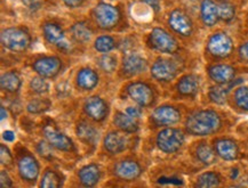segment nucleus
Masks as SVG:
<instances>
[{
	"label": "nucleus",
	"instance_id": "obj_40",
	"mask_svg": "<svg viewBox=\"0 0 248 188\" xmlns=\"http://www.w3.org/2000/svg\"><path fill=\"white\" fill-rule=\"evenodd\" d=\"M0 159H1V163L4 165H11L13 162L12 153L5 145H0Z\"/></svg>",
	"mask_w": 248,
	"mask_h": 188
},
{
	"label": "nucleus",
	"instance_id": "obj_8",
	"mask_svg": "<svg viewBox=\"0 0 248 188\" xmlns=\"http://www.w3.org/2000/svg\"><path fill=\"white\" fill-rule=\"evenodd\" d=\"M33 71L44 78H54L62 70V60L55 56H46L38 58L32 64Z\"/></svg>",
	"mask_w": 248,
	"mask_h": 188
},
{
	"label": "nucleus",
	"instance_id": "obj_4",
	"mask_svg": "<svg viewBox=\"0 0 248 188\" xmlns=\"http://www.w3.org/2000/svg\"><path fill=\"white\" fill-rule=\"evenodd\" d=\"M186 140L184 132L177 128H166L157 136V146L160 151L167 154L176 153L182 147Z\"/></svg>",
	"mask_w": 248,
	"mask_h": 188
},
{
	"label": "nucleus",
	"instance_id": "obj_3",
	"mask_svg": "<svg viewBox=\"0 0 248 188\" xmlns=\"http://www.w3.org/2000/svg\"><path fill=\"white\" fill-rule=\"evenodd\" d=\"M92 15L97 27L103 30H110L114 28L120 20L119 9L107 2H101L95 6Z\"/></svg>",
	"mask_w": 248,
	"mask_h": 188
},
{
	"label": "nucleus",
	"instance_id": "obj_12",
	"mask_svg": "<svg viewBox=\"0 0 248 188\" xmlns=\"http://www.w3.org/2000/svg\"><path fill=\"white\" fill-rule=\"evenodd\" d=\"M43 33L46 41L50 44L56 46L60 50L66 52L70 49V44L65 40L64 32L62 28L56 23H46L43 25Z\"/></svg>",
	"mask_w": 248,
	"mask_h": 188
},
{
	"label": "nucleus",
	"instance_id": "obj_2",
	"mask_svg": "<svg viewBox=\"0 0 248 188\" xmlns=\"http://www.w3.org/2000/svg\"><path fill=\"white\" fill-rule=\"evenodd\" d=\"M1 43L8 50L21 53L30 47L31 37L23 29L8 28L2 30Z\"/></svg>",
	"mask_w": 248,
	"mask_h": 188
},
{
	"label": "nucleus",
	"instance_id": "obj_45",
	"mask_svg": "<svg viewBox=\"0 0 248 188\" xmlns=\"http://www.w3.org/2000/svg\"><path fill=\"white\" fill-rule=\"evenodd\" d=\"M159 184H174V185H181L182 180L177 179V178H160L158 180Z\"/></svg>",
	"mask_w": 248,
	"mask_h": 188
},
{
	"label": "nucleus",
	"instance_id": "obj_9",
	"mask_svg": "<svg viewBox=\"0 0 248 188\" xmlns=\"http://www.w3.org/2000/svg\"><path fill=\"white\" fill-rule=\"evenodd\" d=\"M179 69L173 60L159 58L152 64L151 68V75L154 76L155 80L168 82L171 81L176 76Z\"/></svg>",
	"mask_w": 248,
	"mask_h": 188
},
{
	"label": "nucleus",
	"instance_id": "obj_50",
	"mask_svg": "<svg viewBox=\"0 0 248 188\" xmlns=\"http://www.w3.org/2000/svg\"><path fill=\"white\" fill-rule=\"evenodd\" d=\"M237 176H238V170L236 169V170H234V172H232V179H236L237 178Z\"/></svg>",
	"mask_w": 248,
	"mask_h": 188
},
{
	"label": "nucleus",
	"instance_id": "obj_29",
	"mask_svg": "<svg viewBox=\"0 0 248 188\" xmlns=\"http://www.w3.org/2000/svg\"><path fill=\"white\" fill-rule=\"evenodd\" d=\"M71 36L77 43H86L91 40L93 31L85 22H78L71 27Z\"/></svg>",
	"mask_w": 248,
	"mask_h": 188
},
{
	"label": "nucleus",
	"instance_id": "obj_38",
	"mask_svg": "<svg viewBox=\"0 0 248 188\" xmlns=\"http://www.w3.org/2000/svg\"><path fill=\"white\" fill-rule=\"evenodd\" d=\"M218 14H220V20L229 22L233 20L236 9L229 2H222V4L218 5Z\"/></svg>",
	"mask_w": 248,
	"mask_h": 188
},
{
	"label": "nucleus",
	"instance_id": "obj_34",
	"mask_svg": "<svg viewBox=\"0 0 248 188\" xmlns=\"http://www.w3.org/2000/svg\"><path fill=\"white\" fill-rule=\"evenodd\" d=\"M50 107L49 101L45 100V98H40V100H32L29 101L27 105V110L29 113L31 114H39L45 112Z\"/></svg>",
	"mask_w": 248,
	"mask_h": 188
},
{
	"label": "nucleus",
	"instance_id": "obj_15",
	"mask_svg": "<svg viewBox=\"0 0 248 188\" xmlns=\"http://www.w3.org/2000/svg\"><path fill=\"white\" fill-rule=\"evenodd\" d=\"M84 111L88 117L100 122V121H103L107 117L109 108H108L106 101L102 100L101 97L92 96L85 101Z\"/></svg>",
	"mask_w": 248,
	"mask_h": 188
},
{
	"label": "nucleus",
	"instance_id": "obj_33",
	"mask_svg": "<svg viewBox=\"0 0 248 188\" xmlns=\"http://www.w3.org/2000/svg\"><path fill=\"white\" fill-rule=\"evenodd\" d=\"M62 185L61 179H60V176L56 174L55 171L53 170H47L45 174H44L43 179H41L40 187L44 188H57Z\"/></svg>",
	"mask_w": 248,
	"mask_h": 188
},
{
	"label": "nucleus",
	"instance_id": "obj_47",
	"mask_svg": "<svg viewBox=\"0 0 248 188\" xmlns=\"http://www.w3.org/2000/svg\"><path fill=\"white\" fill-rule=\"evenodd\" d=\"M2 138H4L6 142H14L15 140V133L11 131V130H6L4 132V135H2Z\"/></svg>",
	"mask_w": 248,
	"mask_h": 188
},
{
	"label": "nucleus",
	"instance_id": "obj_14",
	"mask_svg": "<svg viewBox=\"0 0 248 188\" xmlns=\"http://www.w3.org/2000/svg\"><path fill=\"white\" fill-rule=\"evenodd\" d=\"M151 119L157 126H171L181 120V112L170 105H163L155 108Z\"/></svg>",
	"mask_w": 248,
	"mask_h": 188
},
{
	"label": "nucleus",
	"instance_id": "obj_41",
	"mask_svg": "<svg viewBox=\"0 0 248 188\" xmlns=\"http://www.w3.org/2000/svg\"><path fill=\"white\" fill-rule=\"evenodd\" d=\"M0 184H1V187H11L12 186V180L11 177L8 176V174L5 170L0 172Z\"/></svg>",
	"mask_w": 248,
	"mask_h": 188
},
{
	"label": "nucleus",
	"instance_id": "obj_1",
	"mask_svg": "<svg viewBox=\"0 0 248 188\" xmlns=\"http://www.w3.org/2000/svg\"><path fill=\"white\" fill-rule=\"evenodd\" d=\"M221 116L213 110L197 111L187 116L186 129L190 135L208 136L221 128Z\"/></svg>",
	"mask_w": 248,
	"mask_h": 188
},
{
	"label": "nucleus",
	"instance_id": "obj_18",
	"mask_svg": "<svg viewBox=\"0 0 248 188\" xmlns=\"http://www.w3.org/2000/svg\"><path fill=\"white\" fill-rule=\"evenodd\" d=\"M148 68L147 59L139 54H129L123 62V72L127 75H136L144 72Z\"/></svg>",
	"mask_w": 248,
	"mask_h": 188
},
{
	"label": "nucleus",
	"instance_id": "obj_5",
	"mask_svg": "<svg viewBox=\"0 0 248 188\" xmlns=\"http://www.w3.org/2000/svg\"><path fill=\"white\" fill-rule=\"evenodd\" d=\"M149 43L152 48L160 53L174 54L179 49V43L175 40V38L160 28H155L151 31Z\"/></svg>",
	"mask_w": 248,
	"mask_h": 188
},
{
	"label": "nucleus",
	"instance_id": "obj_36",
	"mask_svg": "<svg viewBox=\"0 0 248 188\" xmlns=\"http://www.w3.org/2000/svg\"><path fill=\"white\" fill-rule=\"evenodd\" d=\"M98 66H100L101 70H103L104 72H113L117 68V57L107 54V55L102 56L101 58L98 59Z\"/></svg>",
	"mask_w": 248,
	"mask_h": 188
},
{
	"label": "nucleus",
	"instance_id": "obj_30",
	"mask_svg": "<svg viewBox=\"0 0 248 188\" xmlns=\"http://www.w3.org/2000/svg\"><path fill=\"white\" fill-rule=\"evenodd\" d=\"M215 153L216 152H214V149H213L208 144H206V143L200 144L198 147H197V151H196L197 158H198V160L200 162H202L203 164L214 163L216 160Z\"/></svg>",
	"mask_w": 248,
	"mask_h": 188
},
{
	"label": "nucleus",
	"instance_id": "obj_48",
	"mask_svg": "<svg viewBox=\"0 0 248 188\" xmlns=\"http://www.w3.org/2000/svg\"><path fill=\"white\" fill-rule=\"evenodd\" d=\"M149 5L152 6V8L155 9V12L159 11V0H145Z\"/></svg>",
	"mask_w": 248,
	"mask_h": 188
},
{
	"label": "nucleus",
	"instance_id": "obj_24",
	"mask_svg": "<svg viewBox=\"0 0 248 188\" xmlns=\"http://www.w3.org/2000/svg\"><path fill=\"white\" fill-rule=\"evenodd\" d=\"M79 180L86 187H93L97 185L101 177L100 168L96 164H88L85 165L79 170Z\"/></svg>",
	"mask_w": 248,
	"mask_h": 188
},
{
	"label": "nucleus",
	"instance_id": "obj_49",
	"mask_svg": "<svg viewBox=\"0 0 248 188\" xmlns=\"http://www.w3.org/2000/svg\"><path fill=\"white\" fill-rule=\"evenodd\" d=\"M0 112H1V120L7 119V111H6L4 106H1V108H0Z\"/></svg>",
	"mask_w": 248,
	"mask_h": 188
},
{
	"label": "nucleus",
	"instance_id": "obj_42",
	"mask_svg": "<svg viewBox=\"0 0 248 188\" xmlns=\"http://www.w3.org/2000/svg\"><path fill=\"white\" fill-rule=\"evenodd\" d=\"M22 2L31 11H36L40 7V0H22Z\"/></svg>",
	"mask_w": 248,
	"mask_h": 188
},
{
	"label": "nucleus",
	"instance_id": "obj_25",
	"mask_svg": "<svg viewBox=\"0 0 248 188\" xmlns=\"http://www.w3.org/2000/svg\"><path fill=\"white\" fill-rule=\"evenodd\" d=\"M241 81L243 80L239 79V81L232 80L231 82L227 84V86L218 85V86H215V87H212L211 90H209V92H208V96H209V98H211V101H214L215 104L223 105V104H225V101H227L228 94H229V91L231 90V88H233L234 86L240 84Z\"/></svg>",
	"mask_w": 248,
	"mask_h": 188
},
{
	"label": "nucleus",
	"instance_id": "obj_23",
	"mask_svg": "<svg viewBox=\"0 0 248 188\" xmlns=\"http://www.w3.org/2000/svg\"><path fill=\"white\" fill-rule=\"evenodd\" d=\"M200 87V81L198 76L193 74H187L184 75L183 78H181V80L177 82V91L180 92L183 96H195L197 92L199 91Z\"/></svg>",
	"mask_w": 248,
	"mask_h": 188
},
{
	"label": "nucleus",
	"instance_id": "obj_13",
	"mask_svg": "<svg viewBox=\"0 0 248 188\" xmlns=\"http://www.w3.org/2000/svg\"><path fill=\"white\" fill-rule=\"evenodd\" d=\"M44 135L47 142L53 146L54 148L60 149V151L70 152L75 148L74 143L64 133L54 128L52 126H46L44 128Z\"/></svg>",
	"mask_w": 248,
	"mask_h": 188
},
{
	"label": "nucleus",
	"instance_id": "obj_44",
	"mask_svg": "<svg viewBox=\"0 0 248 188\" xmlns=\"http://www.w3.org/2000/svg\"><path fill=\"white\" fill-rule=\"evenodd\" d=\"M126 113L129 114L130 116L135 117V119H139V117L141 116V114H142V110H141V108H140V107H133V106H130V107H127Z\"/></svg>",
	"mask_w": 248,
	"mask_h": 188
},
{
	"label": "nucleus",
	"instance_id": "obj_11",
	"mask_svg": "<svg viewBox=\"0 0 248 188\" xmlns=\"http://www.w3.org/2000/svg\"><path fill=\"white\" fill-rule=\"evenodd\" d=\"M18 174L21 178L29 183L36 181L39 176V163L31 154H23L17 162Z\"/></svg>",
	"mask_w": 248,
	"mask_h": 188
},
{
	"label": "nucleus",
	"instance_id": "obj_32",
	"mask_svg": "<svg viewBox=\"0 0 248 188\" xmlns=\"http://www.w3.org/2000/svg\"><path fill=\"white\" fill-rule=\"evenodd\" d=\"M116 47V41L112 37L110 36H101L98 37L94 43V48L97 50L98 53L107 54L112 50Z\"/></svg>",
	"mask_w": 248,
	"mask_h": 188
},
{
	"label": "nucleus",
	"instance_id": "obj_39",
	"mask_svg": "<svg viewBox=\"0 0 248 188\" xmlns=\"http://www.w3.org/2000/svg\"><path fill=\"white\" fill-rule=\"evenodd\" d=\"M52 147L53 146L49 144L48 142H40L39 144L37 146V149H38V153L41 156H44V158L46 159H49L53 156V151H52Z\"/></svg>",
	"mask_w": 248,
	"mask_h": 188
},
{
	"label": "nucleus",
	"instance_id": "obj_46",
	"mask_svg": "<svg viewBox=\"0 0 248 188\" xmlns=\"http://www.w3.org/2000/svg\"><path fill=\"white\" fill-rule=\"evenodd\" d=\"M62 1L70 8H77L82 5L84 0H62Z\"/></svg>",
	"mask_w": 248,
	"mask_h": 188
},
{
	"label": "nucleus",
	"instance_id": "obj_26",
	"mask_svg": "<svg viewBox=\"0 0 248 188\" xmlns=\"http://www.w3.org/2000/svg\"><path fill=\"white\" fill-rule=\"evenodd\" d=\"M113 122L120 130L127 133H134L139 130L138 119L130 116L129 114L118 112L114 116Z\"/></svg>",
	"mask_w": 248,
	"mask_h": 188
},
{
	"label": "nucleus",
	"instance_id": "obj_28",
	"mask_svg": "<svg viewBox=\"0 0 248 188\" xmlns=\"http://www.w3.org/2000/svg\"><path fill=\"white\" fill-rule=\"evenodd\" d=\"M0 86H1V89L4 91L14 94V92L18 91V89L21 88L20 75H18V73L15 71H9L4 73V74L1 75V79H0Z\"/></svg>",
	"mask_w": 248,
	"mask_h": 188
},
{
	"label": "nucleus",
	"instance_id": "obj_19",
	"mask_svg": "<svg viewBox=\"0 0 248 188\" xmlns=\"http://www.w3.org/2000/svg\"><path fill=\"white\" fill-rule=\"evenodd\" d=\"M215 152L216 154L225 161L236 160L239 155V148L238 145L231 139H218L215 142Z\"/></svg>",
	"mask_w": 248,
	"mask_h": 188
},
{
	"label": "nucleus",
	"instance_id": "obj_21",
	"mask_svg": "<svg viewBox=\"0 0 248 188\" xmlns=\"http://www.w3.org/2000/svg\"><path fill=\"white\" fill-rule=\"evenodd\" d=\"M126 146L127 139L125 138V136L120 135L116 131L109 132L104 138V148L110 154H119V153L125 151Z\"/></svg>",
	"mask_w": 248,
	"mask_h": 188
},
{
	"label": "nucleus",
	"instance_id": "obj_22",
	"mask_svg": "<svg viewBox=\"0 0 248 188\" xmlns=\"http://www.w3.org/2000/svg\"><path fill=\"white\" fill-rule=\"evenodd\" d=\"M98 80H100V78H98V74L94 70L85 68L78 72L76 82H77L78 87L82 90H92V89L96 87Z\"/></svg>",
	"mask_w": 248,
	"mask_h": 188
},
{
	"label": "nucleus",
	"instance_id": "obj_10",
	"mask_svg": "<svg viewBox=\"0 0 248 188\" xmlns=\"http://www.w3.org/2000/svg\"><path fill=\"white\" fill-rule=\"evenodd\" d=\"M168 24H170V29L175 33L180 34L182 37L191 36L193 30L191 18L180 9H176V11L170 13V18H168Z\"/></svg>",
	"mask_w": 248,
	"mask_h": 188
},
{
	"label": "nucleus",
	"instance_id": "obj_6",
	"mask_svg": "<svg viewBox=\"0 0 248 188\" xmlns=\"http://www.w3.org/2000/svg\"><path fill=\"white\" fill-rule=\"evenodd\" d=\"M207 50L212 56L216 58H227L233 50V43L227 33H214L208 39Z\"/></svg>",
	"mask_w": 248,
	"mask_h": 188
},
{
	"label": "nucleus",
	"instance_id": "obj_35",
	"mask_svg": "<svg viewBox=\"0 0 248 188\" xmlns=\"http://www.w3.org/2000/svg\"><path fill=\"white\" fill-rule=\"evenodd\" d=\"M234 101L237 106L248 112V87H239L234 92Z\"/></svg>",
	"mask_w": 248,
	"mask_h": 188
},
{
	"label": "nucleus",
	"instance_id": "obj_20",
	"mask_svg": "<svg viewBox=\"0 0 248 188\" xmlns=\"http://www.w3.org/2000/svg\"><path fill=\"white\" fill-rule=\"evenodd\" d=\"M200 15H202V20L206 27H213L220 20L218 5H216L213 0H202Z\"/></svg>",
	"mask_w": 248,
	"mask_h": 188
},
{
	"label": "nucleus",
	"instance_id": "obj_17",
	"mask_svg": "<svg viewBox=\"0 0 248 188\" xmlns=\"http://www.w3.org/2000/svg\"><path fill=\"white\" fill-rule=\"evenodd\" d=\"M208 75L217 85H227L233 80L236 70L228 64H215L208 68Z\"/></svg>",
	"mask_w": 248,
	"mask_h": 188
},
{
	"label": "nucleus",
	"instance_id": "obj_43",
	"mask_svg": "<svg viewBox=\"0 0 248 188\" xmlns=\"http://www.w3.org/2000/svg\"><path fill=\"white\" fill-rule=\"evenodd\" d=\"M239 57L241 60L248 63V43L241 44L239 48Z\"/></svg>",
	"mask_w": 248,
	"mask_h": 188
},
{
	"label": "nucleus",
	"instance_id": "obj_16",
	"mask_svg": "<svg viewBox=\"0 0 248 188\" xmlns=\"http://www.w3.org/2000/svg\"><path fill=\"white\" fill-rule=\"evenodd\" d=\"M114 174L120 179L134 180L142 174V168L134 160H124L114 167Z\"/></svg>",
	"mask_w": 248,
	"mask_h": 188
},
{
	"label": "nucleus",
	"instance_id": "obj_37",
	"mask_svg": "<svg viewBox=\"0 0 248 188\" xmlns=\"http://www.w3.org/2000/svg\"><path fill=\"white\" fill-rule=\"evenodd\" d=\"M30 88L32 89L36 94L43 95V94H46V92L48 91L49 85H48V82L45 80V78H44V76L39 75V76H36V78H33L32 80L30 81Z\"/></svg>",
	"mask_w": 248,
	"mask_h": 188
},
{
	"label": "nucleus",
	"instance_id": "obj_7",
	"mask_svg": "<svg viewBox=\"0 0 248 188\" xmlns=\"http://www.w3.org/2000/svg\"><path fill=\"white\" fill-rule=\"evenodd\" d=\"M127 94L139 106L148 107L155 101V94L151 87L144 82H133L127 87Z\"/></svg>",
	"mask_w": 248,
	"mask_h": 188
},
{
	"label": "nucleus",
	"instance_id": "obj_31",
	"mask_svg": "<svg viewBox=\"0 0 248 188\" xmlns=\"http://www.w3.org/2000/svg\"><path fill=\"white\" fill-rule=\"evenodd\" d=\"M220 176L215 172H205L197 179V187L208 188V187H217L220 185Z\"/></svg>",
	"mask_w": 248,
	"mask_h": 188
},
{
	"label": "nucleus",
	"instance_id": "obj_27",
	"mask_svg": "<svg viewBox=\"0 0 248 188\" xmlns=\"http://www.w3.org/2000/svg\"><path fill=\"white\" fill-rule=\"evenodd\" d=\"M76 132L77 136L80 138L82 142L86 144H95L98 138V132L97 130L92 126L91 123L86 122V121H81L77 124V128H76Z\"/></svg>",
	"mask_w": 248,
	"mask_h": 188
}]
</instances>
